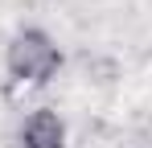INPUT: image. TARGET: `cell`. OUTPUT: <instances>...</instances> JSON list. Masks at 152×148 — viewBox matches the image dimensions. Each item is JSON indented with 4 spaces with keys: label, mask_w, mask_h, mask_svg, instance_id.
<instances>
[{
    "label": "cell",
    "mask_w": 152,
    "mask_h": 148,
    "mask_svg": "<svg viewBox=\"0 0 152 148\" xmlns=\"http://www.w3.org/2000/svg\"><path fill=\"white\" fill-rule=\"evenodd\" d=\"M21 140H25V148H62L66 127H62V119L53 111H33L25 119V127H21Z\"/></svg>",
    "instance_id": "cell-2"
},
{
    "label": "cell",
    "mask_w": 152,
    "mask_h": 148,
    "mask_svg": "<svg viewBox=\"0 0 152 148\" xmlns=\"http://www.w3.org/2000/svg\"><path fill=\"white\" fill-rule=\"evenodd\" d=\"M8 70L17 74L21 82H45L58 70V49L41 33H21L8 45Z\"/></svg>",
    "instance_id": "cell-1"
}]
</instances>
